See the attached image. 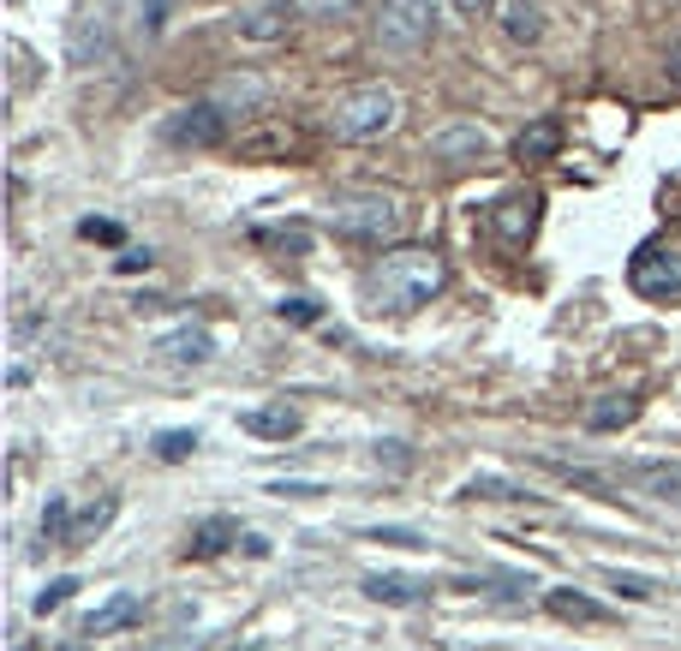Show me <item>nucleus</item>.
Returning a JSON list of instances; mask_svg holds the SVG:
<instances>
[{
  "label": "nucleus",
  "instance_id": "nucleus-33",
  "mask_svg": "<svg viewBox=\"0 0 681 651\" xmlns=\"http://www.w3.org/2000/svg\"><path fill=\"white\" fill-rule=\"evenodd\" d=\"M663 72H670V84H675V91H681V42H675V49H670V61H663Z\"/></svg>",
  "mask_w": 681,
  "mask_h": 651
},
{
  "label": "nucleus",
  "instance_id": "nucleus-18",
  "mask_svg": "<svg viewBox=\"0 0 681 651\" xmlns=\"http://www.w3.org/2000/svg\"><path fill=\"white\" fill-rule=\"evenodd\" d=\"M640 419V401L633 395H604V401L586 407V431H621V424Z\"/></svg>",
  "mask_w": 681,
  "mask_h": 651
},
{
  "label": "nucleus",
  "instance_id": "nucleus-23",
  "mask_svg": "<svg viewBox=\"0 0 681 651\" xmlns=\"http://www.w3.org/2000/svg\"><path fill=\"white\" fill-rule=\"evenodd\" d=\"M72 508H66V496H49V508H42V538L49 544H72Z\"/></svg>",
  "mask_w": 681,
  "mask_h": 651
},
{
  "label": "nucleus",
  "instance_id": "nucleus-2",
  "mask_svg": "<svg viewBox=\"0 0 681 651\" xmlns=\"http://www.w3.org/2000/svg\"><path fill=\"white\" fill-rule=\"evenodd\" d=\"M329 228L340 233V240H365V245L401 240L407 198L401 191H383V186H347V191L329 198Z\"/></svg>",
  "mask_w": 681,
  "mask_h": 651
},
{
  "label": "nucleus",
  "instance_id": "nucleus-16",
  "mask_svg": "<svg viewBox=\"0 0 681 651\" xmlns=\"http://www.w3.org/2000/svg\"><path fill=\"white\" fill-rule=\"evenodd\" d=\"M556 150H562V120H551V114L532 120L521 138H514V161H526V168H532V161H551Z\"/></svg>",
  "mask_w": 681,
  "mask_h": 651
},
{
  "label": "nucleus",
  "instance_id": "nucleus-22",
  "mask_svg": "<svg viewBox=\"0 0 681 651\" xmlns=\"http://www.w3.org/2000/svg\"><path fill=\"white\" fill-rule=\"evenodd\" d=\"M114 514H121V502H114V496L91 502V508L78 514V532H72V544H91L96 532H108V526H114Z\"/></svg>",
  "mask_w": 681,
  "mask_h": 651
},
{
  "label": "nucleus",
  "instance_id": "nucleus-3",
  "mask_svg": "<svg viewBox=\"0 0 681 651\" xmlns=\"http://www.w3.org/2000/svg\"><path fill=\"white\" fill-rule=\"evenodd\" d=\"M395 126H401V96L389 84H359V91L335 96V108H329V132L340 144H377Z\"/></svg>",
  "mask_w": 681,
  "mask_h": 651
},
{
  "label": "nucleus",
  "instance_id": "nucleus-21",
  "mask_svg": "<svg viewBox=\"0 0 681 651\" xmlns=\"http://www.w3.org/2000/svg\"><path fill=\"white\" fill-rule=\"evenodd\" d=\"M544 610H551L556 621H604V610L586 598V591H574V586H556V591H544Z\"/></svg>",
  "mask_w": 681,
  "mask_h": 651
},
{
  "label": "nucleus",
  "instance_id": "nucleus-13",
  "mask_svg": "<svg viewBox=\"0 0 681 651\" xmlns=\"http://www.w3.org/2000/svg\"><path fill=\"white\" fill-rule=\"evenodd\" d=\"M365 598H371V603H395V610H412V603L431 598V580H407V574H365Z\"/></svg>",
  "mask_w": 681,
  "mask_h": 651
},
{
  "label": "nucleus",
  "instance_id": "nucleus-32",
  "mask_svg": "<svg viewBox=\"0 0 681 651\" xmlns=\"http://www.w3.org/2000/svg\"><path fill=\"white\" fill-rule=\"evenodd\" d=\"M150 263H156V258H150V251H144V245H132V251H126V258H121V263H114V270H121V275H138V270H150Z\"/></svg>",
  "mask_w": 681,
  "mask_h": 651
},
{
  "label": "nucleus",
  "instance_id": "nucleus-36",
  "mask_svg": "<svg viewBox=\"0 0 681 651\" xmlns=\"http://www.w3.org/2000/svg\"><path fill=\"white\" fill-rule=\"evenodd\" d=\"M12 651H36V645L31 640H12Z\"/></svg>",
  "mask_w": 681,
  "mask_h": 651
},
{
  "label": "nucleus",
  "instance_id": "nucleus-12",
  "mask_svg": "<svg viewBox=\"0 0 681 651\" xmlns=\"http://www.w3.org/2000/svg\"><path fill=\"white\" fill-rule=\"evenodd\" d=\"M538 210H544L538 191H514V198H502L496 210H491V228L509 245H521V240H532V228H538Z\"/></svg>",
  "mask_w": 681,
  "mask_h": 651
},
{
  "label": "nucleus",
  "instance_id": "nucleus-9",
  "mask_svg": "<svg viewBox=\"0 0 681 651\" xmlns=\"http://www.w3.org/2000/svg\"><path fill=\"white\" fill-rule=\"evenodd\" d=\"M156 359L161 365H210L216 359V335L203 323H180V329L156 335Z\"/></svg>",
  "mask_w": 681,
  "mask_h": 651
},
{
  "label": "nucleus",
  "instance_id": "nucleus-30",
  "mask_svg": "<svg viewBox=\"0 0 681 651\" xmlns=\"http://www.w3.org/2000/svg\"><path fill=\"white\" fill-rule=\"evenodd\" d=\"M300 12H311V19H335V12H347V7H359V0H293Z\"/></svg>",
  "mask_w": 681,
  "mask_h": 651
},
{
  "label": "nucleus",
  "instance_id": "nucleus-34",
  "mask_svg": "<svg viewBox=\"0 0 681 651\" xmlns=\"http://www.w3.org/2000/svg\"><path fill=\"white\" fill-rule=\"evenodd\" d=\"M454 12H467V19H479V12H491V0H454Z\"/></svg>",
  "mask_w": 681,
  "mask_h": 651
},
{
  "label": "nucleus",
  "instance_id": "nucleus-19",
  "mask_svg": "<svg viewBox=\"0 0 681 651\" xmlns=\"http://www.w3.org/2000/svg\"><path fill=\"white\" fill-rule=\"evenodd\" d=\"M228 544H240V521H228V514H210V521L191 526V556H221Z\"/></svg>",
  "mask_w": 681,
  "mask_h": 651
},
{
  "label": "nucleus",
  "instance_id": "nucleus-17",
  "mask_svg": "<svg viewBox=\"0 0 681 651\" xmlns=\"http://www.w3.org/2000/svg\"><path fill=\"white\" fill-rule=\"evenodd\" d=\"M484 144H491V138H484L479 126H449V132H437V138H431V150L442 161H479Z\"/></svg>",
  "mask_w": 681,
  "mask_h": 651
},
{
  "label": "nucleus",
  "instance_id": "nucleus-29",
  "mask_svg": "<svg viewBox=\"0 0 681 651\" xmlns=\"http://www.w3.org/2000/svg\"><path fill=\"white\" fill-rule=\"evenodd\" d=\"M377 466H389V472H407V466H412L407 442H377Z\"/></svg>",
  "mask_w": 681,
  "mask_h": 651
},
{
  "label": "nucleus",
  "instance_id": "nucleus-10",
  "mask_svg": "<svg viewBox=\"0 0 681 651\" xmlns=\"http://www.w3.org/2000/svg\"><path fill=\"white\" fill-rule=\"evenodd\" d=\"M240 431L245 437H263V442H287L305 431V412L287 407V401H270V407H245L240 412Z\"/></svg>",
  "mask_w": 681,
  "mask_h": 651
},
{
  "label": "nucleus",
  "instance_id": "nucleus-24",
  "mask_svg": "<svg viewBox=\"0 0 681 651\" xmlns=\"http://www.w3.org/2000/svg\"><path fill=\"white\" fill-rule=\"evenodd\" d=\"M604 580H610L621 598H633V603H646V598H658V580H646V574H621V568H604Z\"/></svg>",
  "mask_w": 681,
  "mask_h": 651
},
{
  "label": "nucleus",
  "instance_id": "nucleus-28",
  "mask_svg": "<svg viewBox=\"0 0 681 651\" xmlns=\"http://www.w3.org/2000/svg\"><path fill=\"white\" fill-rule=\"evenodd\" d=\"M78 233H84V240H96V245H121V221H78Z\"/></svg>",
  "mask_w": 681,
  "mask_h": 651
},
{
  "label": "nucleus",
  "instance_id": "nucleus-25",
  "mask_svg": "<svg viewBox=\"0 0 681 651\" xmlns=\"http://www.w3.org/2000/svg\"><path fill=\"white\" fill-rule=\"evenodd\" d=\"M72 591H78V580H72V574H61V580H49L36 591V616H54V610H66L72 603Z\"/></svg>",
  "mask_w": 681,
  "mask_h": 651
},
{
  "label": "nucleus",
  "instance_id": "nucleus-8",
  "mask_svg": "<svg viewBox=\"0 0 681 651\" xmlns=\"http://www.w3.org/2000/svg\"><path fill=\"white\" fill-rule=\"evenodd\" d=\"M293 24V7L287 0H245L240 12H233V36L240 42H281Z\"/></svg>",
  "mask_w": 681,
  "mask_h": 651
},
{
  "label": "nucleus",
  "instance_id": "nucleus-6",
  "mask_svg": "<svg viewBox=\"0 0 681 651\" xmlns=\"http://www.w3.org/2000/svg\"><path fill=\"white\" fill-rule=\"evenodd\" d=\"M616 484L646 502H670L681 508V461H616Z\"/></svg>",
  "mask_w": 681,
  "mask_h": 651
},
{
  "label": "nucleus",
  "instance_id": "nucleus-5",
  "mask_svg": "<svg viewBox=\"0 0 681 651\" xmlns=\"http://www.w3.org/2000/svg\"><path fill=\"white\" fill-rule=\"evenodd\" d=\"M628 287L658 305L681 300V245H640L628 258Z\"/></svg>",
  "mask_w": 681,
  "mask_h": 651
},
{
  "label": "nucleus",
  "instance_id": "nucleus-11",
  "mask_svg": "<svg viewBox=\"0 0 681 651\" xmlns=\"http://www.w3.org/2000/svg\"><path fill=\"white\" fill-rule=\"evenodd\" d=\"M144 621V598L138 591H114L108 603H96L91 616H84V640H108V633H126Z\"/></svg>",
  "mask_w": 681,
  "mask_h": 651
},
{
  "label": "nucleus",
  "instance_id": "nucleus-35",
  "mask_svg": "<svg viewBox=\"0 0 681 651\" xmlns=\"http://www.w3.org/2000/svg\"><path fill=\"white\" fill-rule=\"evenodd\" d=\"M233 651H275L270 640H251V645H233Z\"/></svg>",
  "mask_w": 681,
  "mask_h": 651
},
{
  "label": "nucleus",
  "instance_id": "nucleus-1",
  "mask_svg": "<svg viewBox=\"0 0 681 651\" xmlns=\"http://www.w3.org/2000/svg\"><path fill=\"white\" fill-rule=\"evenodd\" d=\"M449 287V263L431 245H395L365 270V300L377 311H419Z\"/></svg>",
  "mask_w": 681,
  "mask_h": 651
},
{
  "label": "nucleus",
  "instance_id": "nucleus-26",
  "mask_svg": "<svg viewBox=\"0 0 681 651\" xmlns=\"http://www.w3.org/2000/svg\"><path fill=\"white\" fill-rule=\"evenodd\" d=\"M191 449H198V431H161V437H156V454H161V461H186Z\"/></svg>",
  "mask_w": 681,
  "mask_h": 651
},
{
  "label": "nucleus",
  "instance_id": "nucleus-31",
  "mask_svg": "<svg viewBox=\"0 0 681 651\" xmlns=\"http://www.w3.org/2000/svg\"><path fill=\"white\" fill-rule=\"evenodd\" d=\"M144 651H203V640H198V633H168V640H156Z\"/></svg>",
  "mask_w": 681,
  "mask_h": 651
},
{
  "label": "nucleus",
  "instance_id": "nucleus-20",
  "mask_svg": "<svg viewBox=\"0 0 681 651\" xmlns=\"http://www.w3.org/2000/svg\"><path fill=\"white\" fill-rule=\"evenodd\" d=\"M454 496H461V502H532V491H526V484L491 479V472H479V479H467Z\"/></svg>",
  "mask_w": 681,
  "mask_h": 651
},
{
  "label": "nucleus",
  "instance_id": "nucleus-7",
  "mask_svg": "<svg viewBox=\"0 0 681 651\" xmlns=\"http://www.w3.org/2000/svg\"><path fill=\"white\" fill-rule=\"evenodd\" d=\"M161 132H168V144H180V150H210V144H221V132H228V114H221L216 102H191V108H174Z\"/></svg>",
  "mask_w": 681,
  "mask_h": 651
},
{
  "label": "nucleus",
  "instance_id": "nucleus-4",
  "mask_svg": "<svg viewBox=\"0 0 681 651\" xmlns=\"http://www.w3.org/2000/svg\"><path fill=\"white\" fill-rule=\"evenodd\" d=\"M437 0H377V19H371V31L383 49H395V54H412V49H425V42L437 36Z\"/></svg>",
  "mask_w": 681,
  "mask_h": 651
},
{
  "label": "nucleus",
  "instance_id": "nucleus-37",
  "mask_svg": "<svg viewBox=\"0 0 681 651\" xmlns=\"http://www.w3.org/2000/svg\"><path fill=\"white\" fill-rule=\"evenodd\" d=\"M66 651H78V645H66Z\"/></svg>",
  "mask_w": 681,
  "mask_h": 651
},
{
  "label": "nucleus",
  "instance_id": "nucleus-14",
  "mask_svg": "<svg viewBox=\"0 0 681 651\" xmlns=\"http://www.w3.org/2000/svg\"><path fill=\"white\" fill-rule=\"evenodd\" d=\"M210 102H216L221 114H251V108H263V102H270V84L251 78V72H245V78H221Z\"/></svg>",
  "mask_w": 681,
  "mask_h": 651
},
{
  "label": "nucleus",
  "instance_id": "nucleus-27",
  "mask_svg": "<svg viewBox=\"0 0 681 651\" xmlns=\"http://www.w3.org/2000/svg\"><path fill=\"white\" fill-rule=\"evenodd\" d=\"M275 311H281V323H300V329H311V323L323 317V311H317V300H305V293H293V300H281Z\"/></svg>",
  "mask_w": 681,
  "mask_h": 651
},
{
  "label": "nucleus",
  "instance_id": "nucleus-15",
  "mask_svg": "<svg viewBox=\"0 0 681 651\" xmlns=\"http://www.w3.org/2000/svg\"><path fill=\"white\" fill-rule=\"evenodd\" d=\"M502 36L532 49V42L544 36V7L538 0H502Z\"/></svg>",
  "mask_w": 681,
  "mask_h": 651
}]
</instances>
